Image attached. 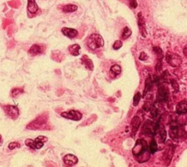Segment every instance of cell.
Masks as SVG:
<instances>
[{"label":"cell","instance_id":"37","mask_svg":"<svg viewBox=\"0 0 187 167\" xmlns=\"http://www.w3.org/2000/svg\"><path fill=\"white\" fill-rule=\"evenodd\" d=\"M183 54H185V56L187 57V48H185L184 49H183Z\"/></svg>","mask_w":187,"mask_h":167},{"label":"cell","instance_id":"34","mask_svg":"<svg viewBox=\"0 0 187 167\" xmlns=\"http://www.w3.org/2000/svg\"><path fill=\"white\" fill-rule=\"evenodd\" d=\"M148 55L145 54V52H141L140 55L139 59L140 60H142V61H144V60H146L148 59Z\"/></svg>","mask_w":187,"mask_h":167},{"label":"cell","instance_id":"38","mask_svg":"<svg viewBox=\"0 0 187 167\" xmlns=\"http://www.w3.org/2000/svg\"><path fill=\"white\" fill-rule=\"evenodd\" d=\"M0 140H1V136H0Z\"/></svg>","mask_w":187,"mask_h":167},{"label":"cell","instance_id":"10","mask_svg":"<svg viewBox=\"0 0 187 167\" xmlns=\"http://www.w3.org/2000/svg\"><path fill=\"white\" fill-rule=\"evenodd\" d=\"M169 99V93L167 89L164 86H159L156 95V101L159 103L167 102Z\"/></svg>","mask_w":187,"mask_h":167},{"label":"cell","instance_id":"13","mask_svg":"<svg viewBox=\"0 0 187 167\" xmlns=\"http://www.w3.org/2000/svg\"><path fill=\"white\" fill-rule=\"evenodd\" d=\"M138 25H139L140 31L141 34H142L143 37H145L147 35L146 30H145V20H144L143 17L142 16V13H138Z\"/></svg>","mask_w":187,"mask_h":167},{"label":"cell","instance_id":"1","mask_svg":"<svg viewBox=\"0 0 187 167\" xmlns=\"http://www.w3.org/2000/svg\"><path fill=\"white\" fill-rule=\"evenodd\" d=\"M148 146L146 141L143 139L137 140L135 147L132 149V154L138 162L143 163L149 159V158L145 156V153L148 152Z\"/></svg>","mask_w":187,"mask_h":167},{"label":"cell","instance_id":"21","mask_svg":"<svg viewBox=\"0 0 187 167\" xmlns=\"http://www.w3.org/2000/svg\"><path fill=\"white\" fill-rule=\"evenodd\" d=\"M121 72V68L119 65H114L110 68V76L111 78H115L117 76L119 75Z\"/></svg>","mask_w":187,"mask_h":167},{"label":"cell","instance_id":"2","mask_svg":"<svg viewBox=\"0 0 187 167\" xmlns=\"http://www.w3.org/2000/svg\"><path fill=\"white\" fill-rule=\"evenodd\" d=\"M86 45L90 49L96 50L104 45V39L100 35L92 34L88 38Z\"/></svg>","mask_w":187,"mask_h":167},{"label":"cell","instance_id":"20","mask_svg":"<svg viewBox=\"0 0 187 167\" xmlns=\"http://www.w3.org/2000/svg\"><path fill=\"white\" fill-rule=\"evenodd\" d=\"M68 50H69V52L72 56L77 57V56H78L80 54V46L78 44H73V45H71L68 47Z\"/></svg>","mask_w":187,"mask_h":167},{"label":"cell","instance_id":"12","mask_svg":"<svg viewBox=\"0 0 187 167\" xmlns=\"http://www.w3.org/2000/svg\"><path fill=\"white\" fill-rule=\"evenodd\" d=\"M64 162L65 164H67V166H72L73 165H75L76 163L78 162V159L76 157L75 155L72 154H68L64 157L63 158Z\"/></svg>","mask_w":187,"mask_h":167},{"label":"cell","instance_id":"36","mask_svg":"<svg viewBox=\"0 0 187 167\" xmlns=\"http://www.w3.org/2000/svg\"><path fill=\"white\" fill-rule=\"evenodd\" d=\"M130 5L132 8H136L138 6V2L136 0H130Z\"/></svg>","mask_w":187,"mask_h":167},{"label":"cell","instance_id":"9","mask_svg":"<svg viewBox=\"0 0 187 167\" xmlns=\"http://www.w3.org/2000/svg\"><path fill=\"white\" fill-rule=\"evenodd\" d=\"M4 110L6 114L13 119H17L19 115V110L17 106L7 105V106H4Z\"/></svg>","mask_w":187,"mask_h":167},{"label":"cell","instance_id":"32","mask_svg":"<svg viewBox=\"0 0 187 167\" xmlns=\"http://www.w3.org/2000/svg\"><path fill=\"white\" fill-rule=\"evenodd\" d=\"M8 147L10 150H14L16 148H19L20 145L18 142H11V143L9 144Z\"/></svg>","mask_w":187,"mask_h":167},{"label":"cell","instance_id":"18","mask_svg":"<svg viewBox=\"0 0 187 167\" xmlns=\"http://www.w3.org/2000/svg\"><path fill=\"white\" fill-rule=\"evenodd\" d=\"M47 141H48V138L45 137V136H38L35 140H34V147H35V149L39 150V149L42 148V147H43L44 143L46 142Z\"/></svg>","mask_w":187,"mask_h":167},{"label":"cell","instance_id":"5","mask_svg":"<svg viewBox=\"0 0 187 167\" xmlns=\"http://www.w3.org/2000/svg\"><path fill=\"white\" fill-rule=\"evenodd\" d=\"M174 148L175 146L172 143H169L167 145L166 148H165V151L163 153V160L165 162L166 166H169L170 163L173 158V153H174Z\"/></svg>","mask_w":187,"mask_h":167},{"label":"cell","instance_id":"7","mask_svg":"<svg viewBox=\"0 0 187 167\" xmlns=\"http://www.w3.org/2000/svg\"><path fill=\"white\" fill-rule=\"evenodd\" d=\"M179 134V125L177 122L175 120H172L170 124V130H169V135L170 137L173 140L178 141Z\"/></svg>","mask_w":187,"mask_h":167},{"label":"cell","instance_id":"27","mask_svg":"<svg viewBox=\"0 0 187 167\" xmlns=\"http://www.w3.org/2000/svg\"><path fill=\"white\" fill-rule=\"evenodd\" d=\"M141 99V94L140 92H137L136 94L135 95V96H134V98H133V106H137L138 105V104H139L140 101Z\"/></svg>","mask_w":187,"mask_h":167},{"label":"cell","instance_id":"35","mask_svg":"<svg viewBox=\"0 0 187 167\" xmlns=\"http://www.w3.org/2000/svg\"><path fill=\"white\" fill-rule=\"evenodd\" d=\"M170 83H171L172 86H173V87L174 88L175 90H176V92H177V91L178 90V89H179L178 84L177 82H176V81H175V80H171V81H170Z\"/></svg>","mask_w":187,"mask_h":167},{"label":"cell","instance_id":"26","mask_svg":"<svg viewBox=\"0 0 187 167\" xmlns=\"http://www.w3.org/2000/svg\"><path fill=\"white\" fill-rule=\"evenodd\" d=\"M149 150H150V153H152V154L155 153L158 150L157 144H156V141L154 140V139H152L151 142H150V146H149Z\"/></svg>","mask_w":187,"mask_h":167},{"label":"cell","instance_id":"33","mask_svg":"<svg viewBox=\"0 0 187 167\" xmlns=\"http://www.w3.org/2000/svg\"><path fill=\"white\" fill-rule=\"evenodd\" d=\"M152 106H153V105L150 104V103L146 102V103H145V104H144V106H143V109L145 111V112H148V111L150 110V109H151Z\"/></svg>","mask_w":187,"mask_h":167},{"label":"cell","instance_id":"31","mask_svg":"<svg viewBox=\"0 0 187 167\" xmlns=\"http://www.w3.org/2000/svg\"><path fill=\"white\" fill-rule=\"evenodd\" d=\"M25 144L27 146H28L30 148L33 149V150H35V147H34V140L32 139H28L25 141Z\"/></svg>","mask_w":187,"mask_h":167},{"label":"cell","instance_id":"25","mask_svg":"<svg viewBox=\"0 0 187 167\" xmlns=\"http://www.w3.org/2000/svg\"><path fill=\"white\" fill-rule=\"evenodd\" d=\"M132 35V31L129 27H126L124 29L122 32V35H121V37H122L123 40H126L128 37H130V35Z\"/></svg>","mask_w":187,"mask_h":167},{"label":"cell","instance_id":"24","mask_svg":"<svg viewBox=\"0 0 187 167\" xmlns=\"http://www.w3.org/2000/svg\"><path fill=\"white\" fill-rule=\"evenodd\" d=\"M159 136H160V139H161V142H165V140H166V137H167V133L166 130H165V127L162 125H159Z\"/></svg>","mask_w":187,"mask_h":167},{"label":"cell","instance_id":"14","mask_svg":"<svg viewBox=\"0 0 187 167\" xmlns=\"http://www.w3.org/2000/svg\"><path fill=\"white\" fill-rule=\"evenodd\" d=\"M176 112L177 114H187V102L181 101L176 106Z\"/></svg>","mask_w":187,"mask_h":167},{"label":"cell","instance_id":"8","mask_svg":"<svg viewBox=\"0 0 187 167\" xmlns=\"http://www.w3.org/2000/svg\"><path fill=\"white\" fill-rule=\"evenodd\" d=\"M61 116L67 119L74 121H79L82 118V114L78 111L71 110L69 112H64L61 114Z\"/></svg>","mask_w":187,"mask_h":167},{"label":"cell","instance_id":"23","mask_svg":"<svg viewBox=\"0 0 187 167\" xmlns=\"http://www.w3.org/2000/svg\"><path fill=\"white\" fill-rule=\"evenodd\" d=\"M152 86H153V81H152L151 78L149 76L145 81V89H144L143 92V96H145L148 92H149L150 89H152Z\"/></svg>","mask_w":187,"mask_h":167},{"label":"cell","instance_id":"3","mask_svg":"<svg viewBox=\"0 0 187 167\" xmlns=\"http://www.w3.org/2000/svg\"><path fill=\"white\" fill-rule=\"evenodd\" d=\"M159 123L153 122L150 120H146L142 128V132L144 135L154 136L159 129Z\"/></svg>","mask_w":187,"mask_h":167},{"label":"cell","instance_id":"30","mask_svg":"<svg viewBox=\"0 0 187 167\" xmlns=\"http://www.w3.org/2000/svg\"><path fill=\"white\" fill-rule=\"evenodd\" d=\"M123 45V42L121 40H116L112 45V48L114 50H118L119 48H121Z\"/></svg>","mask_w":187,"mask_h":167},{"label":"cell","instance_id":"4","mask_svg":"<svg viewBox=\"0 0 187 167\" xmlns=\"http://www.w3.org/2000/svg\"><path fill=\"white\" fill-rule=\"evenodd\" d=\"M47 123V117H45V115L39 116V117L34 119L33 122L27 125V128L31 130H37V129H44L45 124Z\"/></svg>","mask_w":187,"mask_h":167},{"label":"cell","instance_id":"15","mask_svg":"<svg viewBox=\"0 0 187 167\" xmlns=\"http://www.w3.org/2000/svg\"><path fill=\"white\" fill-rule=\"evenodd\" d=\"M27 10H28L29 13H32V14H34V13H37L39 10V7H38L35 0H28Z\"/></svg>","mask_w":187,"mask_h":167},{"label":"cell","instance_id":"22","mask_svg":"<svg viewBox=\"0 0 187 167\" xmlns=\"http://www.w3.org/2000/svg\"><path fill=\"white\" fill-rule=\"evenodd\" d=\"M77 6L75 5V4H66L63 7V12L64 13H72V12H75L77 10Z\"/></svg>","mask_w":187,"mask_h":167},{"label":"cell","instance_id":"19","mask_svg":"<svg viewBox=\"0 0 187 167\" xmlns=\"http://www.w3.org/2000/svg\"><path fill=\"white\" fill-rule=\"evenodd\" d=\"M42 53V48L38 44H34L29 50V54L31 56H36Z\"/></svg>","mask_w":187,"mask_h":167},{"label":"cell","instance_id":"17","mask_svg":"<svg viewBox=\"0 0 187 167\" xmlns=\"http://www.w3.org/2000/svg\"><path fill=\"white\" fill-rule=\"evenodd\" d=\"M141 120L140 118L138 116H135L132 118V133L133 135H135L136 133V132L138 131V130L139 129L140 125Z\"/></svg>","mask_w":187,"mask_h":167},{"label":"cell","instance_id":"29","mask_svg":"<svg viewBox=\"0 0 187 167\" xmlns=\"http://www.w3.org/2000/svg\"><path fill=\"white\" fill-rule=\"evenodd\" d=\"M150 114H151L152 117L156 118L158 116V114H159V111H158L157 108L155 107L154 106H152L151 109H150Z\"/></svg>","mask_w":187,"mask_h":167},{"label":"cell","instance_id":"6","mask_svg":"<svg viewBox=\"0 0 187 167\" xmlns=\"http://www.w3.org/2000/svg\"><path fill=\"white\" fill-rule=\"evenodd\" d=\"M166 60L172 67H179L182 63V60L180 56L170 52L167 54Z\"/></svg>","mask_w":187,"mask_h":167},{"label":"cell","instance_id":"28","mask_svg":"<svg viewBox=\"0 0 187 167\" xmlns=\"http://www.w3.org/2000/svg\"><path fill=\"white\" fill-rule=\"evenodd\" d=\"M23 92H24V91H23L22 89H20V88H16V89H13V90H12L11 95L13 98H16L17 96H19L20 94L22 93Z\"/></svg>","mask_w":187,"mask_h":167},{"label":"cell","instance_id":"16","mask_svg":"<svg viewBox=\"0 0 187 167\" xmlns=\"http://www.w3.org/2000/svg\"><path fill=\"white\" fill-rule=\"evenodd\" d=\"M82 64L85 66V68H87L89 71H93L94 70V64L92 60L89 58L87 55H83L81 58Z\"/></svg>","mask_w":187,"mask_h":167},{"label":"cell","instance_id":"11","mask_svg":"<svg viewBox=\"0 0 187 167\" xmlns=\"http://www.w3.org/2000/svg\"><path fill=\"white\" fill-rule=\"evenodd\" d=\"M62 32L64 35L69 38H74L78 34L77 30L73 28H69V27H63L62 29Z\"/></svg>","mask_w":187,"mask_h":167}]
</instances>
